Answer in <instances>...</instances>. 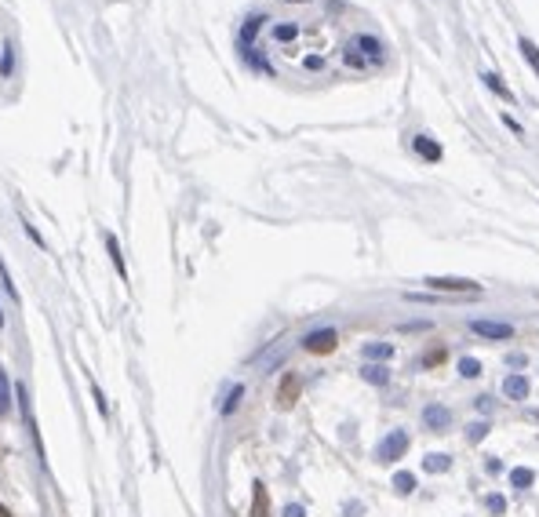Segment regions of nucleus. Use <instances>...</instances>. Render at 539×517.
Segmentation results:
<instances>
[{
	"label": "nucleus",
	"instance_id": "f257e3e1",
	"mask_svg": "<svg viewBox=\"0 0 539 517\" xmlns=\"http://www.w3.org/2000/svg\"><path fill=\"white\" fill-rule=\"evenodd\" d=\"M342 63L354 66V70H372L383 63V41L379 37H368V33H357L342 51Z\"/></svg>",
	"mask_w": 539,
	"mask_h": 517
},
{
	"label": "nucleus",
	"instance_id": "f03ea898",
	"mask_svg": "<svg viewBox=\"0 0 539 517\" xmlns=\"http://www.w3.org/2000/svg\"><path fill=\"white\" fill-rule=\"evenodd\" d=\"M404 452H408V434L404 430H390L383 441L375 444V459L379 463H394V459H401Z\"/></svg>",
	"mask_w": 539,
	"mask_h": 517
},
{
	"label": "nucleus",
	"instance_id": "7ed1b4c3",
	"mask_svg": "<svg viewBox=\"0 0 539 517\" xmlns=\"http://www.w3.org/2000/svg\"><path fill=\"white\" fill-rule=\"evenodd\" d=\"M335 346H339V331L335 328H317V331H310V336L303 339L306 353H332Z\"/></svg>",
	"mask_w": 539,
	"mask_h": 517
},
{
	"label": "nucleus",
	"instance_id": "20e7f679",
	"mask_svg": "<svg viewBox=\"0 0 539 517\" xmlns=\"http://www.w3.org/2000/svg\"><path fill=\"white\" fill-rule=\"evenodd\" d=\"M423 284H430L434 292H481L478 281H470V277H427Z\"/></svg>",
	"mask_w": 539,
	"mask_h": 517
},
{
	"label": "nucleus",
	"instance_id": "39448f33",
	"mask_svg": "<svg viewBox=\"0 0 539 517\" xmlns=\"http://www.w3.org/2000/svg\"><path fill=\"white\" fill-rule=\"evenodd\" d=\"M423 427H427V430H437V434L449 430V427H452V412H449L445 405H427V408H423Z\"/></svg>",
	"mask_w": 539,
	"mask_h": 517
},
{
	"label": "nucleus",
	"instance_id": "423d86ee",
	"mask_svg": "<svg viewBox=\"0 0 539 517\" xmlns=\"http://www.w3.org/2000/svg\"><path fill=\"white\" fill-rule=\"evenodd\" d=\"M470 331H478L485 339H511L514 336V328L503 321H470Z\"/></svg>",
	"mask_w": 539,
	"mask_h": 517
},
{
	"label": "nucleus",
	"instance_id": "0eeeda50",
	"mask_svg": "<svg viewBox=\"0 0 539 517\" xmlns=\"http://www.w3.org/2000/svg\"><path fill=\"white\" fill-rule=\"evenodd\" d=\"M299 390H303L299 375H295V372H288V375L281 379V390H277V408H292V405H295V398H299Z\"/></svg>",
	"mask_w": 539,
	"mask_h": 517
},
{
	"label": "nucleus",
	"instance_id": "6e6552de",
	"mask_svg": "<svg viewBox=\"0 0 539 517\" xmlns=\"http://www.w3.org/2000/svg\"><path fill=\"white\" fill-rule=\"evenodd\" d=\"M528 390H532V383H528L525 375H518V372L503 379V393H506L511 401H525V398H528Z\"/></svg>",
	"mask_w": 539,
	"mask_h": 517
},
{
	"label": "nucleus",
	"instance_id": "1a4fd4ad",
	"mask_svg": "<svg viewBox=\"0 0 539 517\" xmlns=\"http://www.w3.org/2000/svg\"><path fill=\"white\" fill-rule=\"evenodd\" d=\"M251 517H270V496L259 481L251 484Z\"/></svg>",
	"mask_w": 539,
	"mask_h": 517
},
{
	"label": "nucleus",
	"instance_id": "9d476101",
	"mask_svg": "<svg viewBox=\"0 0 539 517\" xmlns=\"http://www.w3.org/2000/svg\"><path fill=\"white\" fill-rule=\"evenodd\" d=\"M412 146H416V154H419L423 161H441V146H437L430 135H416V139H412Z\"/></svg>",
	"mask_w": 539,
	"mask_h": 517
},
{
	"label": "nucleus",
	"instance_id": "9b49d317",
	"mask_svg": "<svg viewBox=\"0 0 539 517\" xmlns=\"http://www.w3.org/2000/svg\"><path fill=\"white\" fill-rule=\"evenodd\" d=\"M423 470H427V474H445V470H452V455H445V452L427 455V459H423Z\"/></svg>",
	"mask_w": 539,
	"mask_h": 517
},
{
	"label": "nucleus",
	"instance_id": "f8f14e48",
	"mask_svg": "<svg viewBox=\"0 0 539 517\" xmlns=\"http://www.w3.org/2000/svg\"><path fill=\"white\" fill-rule=\"evenodd\" d=\"M263 22H266V15H251V18L244 22V29H241V48H244V51L251 48V41H256V33L263 29Z\"/></svg>",
	"mask_w": 539,
	"mask_h": 517
},
{
	"label": "nucleus",
	"instance_id": "ddd939ff",
	"mask_svg": "<svg viewBox=\"0 0 539 517\" xmlns=\"http://www.w3.org/2000/svg\"><path fill=\"white\" fill-rule=\"evenodd\" d=\"M361 375H365V383H372V386H387V383H390L387 364H365Z\"/></svg>",
	"mask_w": 539,
	"mask_h": 517
},
{
	"label": "nucleus",
	"instance_id": "4468645a",
	"mask_svg": "<svg viewBox=\"0 0 539 517\" xmlns=\"http://www.w3.org/2000/svg\"><path fill=\"white\" fill-rule=\"evenodd\" d=\"M11 412V379H8V372L0 368V419H4Z\"/></svg>",
	"mask_w": 539,
	"mask_h": 517
},
{
	"label": "nucleus",
	"instance_id": "2eb2a0df",
	"mask_svg": "<svg viewBox=\"0 0 539 517\" xmlns=\"http://www.w3.org/2000/svg\"><path fill=\"white\" fill-rule=\"evenodd\" d=\"M106 252H110V259H113V266H117L120 277H128V270H124V255H120V245H117L113 233H106Z\"/></svg>",
	"mask_w": 539,
	"mask_h": 517
},
{
	"label": "nucleus",
	"instance_id": "dca6fc26",
	"mask_svg": "<svg viewBox=\"0 0 539 517\" xmlns=\"http://www.w3.org/2000/svg\"><path fill=\"white\" fill-rule=\"evenodd\" d=\"M365 357H368V361H387V357H394V346H390V343H368V346H365Z\"/></svg>",
	"mask_w": 539,
	"mask_h": 517
},
{
	"label": "nucleus",
	"instance_id": "f3484780",
	"mask_svg": "<svg viewBox=\"0 0 539 517\" xmlns=\"http://www.w3.org/2000/svg\"><path fill=\"white\" fill-rule=\"evenodd\" d=\"M394 489L401 492V496H412V492H416V474H394Z\"/></svg>",
	"mask_w": 539,
	"mask_h": 517
},
{
	"label": "nucleus",
	"instance_id": "a211bd4d",
	"mask_svg": "<svg viewBox=\"0 0 539 517\" xmlns=\"http://www.w3.org/2000/svg\"><path fill=\"white\" fill-rule=\"evenodd\" d=\"M459 375H463V379H478V375H481V361H478V357H463V361H459Z\"/></svg>",
	"mask_w": 539,
	"mask_h": 517
},
{
	"label": "nucleus",
	"instance_id": "6ab92c4d",
	"mask_svg": "<svg viewBox=\"0 0 539 517\" xmlns=\"http://www.w3.org/2000/svg\"><path fill=\"white\" fill-rule=\"evenodd\" d=\"M532 481H535V474H532L528 467H518V470H511V484H514V489H528Z\"/></svg>",
	"mask_w": 539,
	"mask_h": 517
},
{
	"label": "nucleus",
	"instance_id": "aec40b11",
	"mask_svg": "<svg viewBox=\"0 0 539 517\" xmlns=\"http://www.w3.org/2000/svg\"><path fill=\"white\" fill-rule=\"evenodd\" d=\"M485 437H488V422H470V427H466V441L478 444V441H485Z\"/></svg>",
	"mask_w": 539,
	"mask_h": 517
},
{
	"label": "nucleus",
	"instance_id": "412c9836",
	"mask_svg": "<svg viewBox=\"0 0 539 517\" xmlns=\"http://www.w3.org/2000/svg\"><path fill=\"white\" fill-rule=\"evenodd\" d=\"M273 37H277V41H295V37H299V26H295V22H284V26L273 29Z\"/></svg>",
	"mask_w": 539,
	"mask_h": 517
},
{
	"label": "nucleus",
	"instance_id": "4be33fe9",
	"mask_svg": "<svg viewBox=\"0 0 539 517\" xmlns=\"http://www.w3.org/2000/svg\"><path fill=\"white\" fill-rule=\"evenodd\" d=\"M0 284H4V292H8V295H11L15 302H19V288L11 284V273H8V266H4V259H0Z\"/></svg>",
	"mask_w": 539,
	"mask_h": 517
},
{
	"label": "nucleus",
	"instance_id": "5701e85b",
	"mask_svg": "<svg viewBox=\"0 0 539 517\" xmlns=\"http://www.w3.org/2000/svg\"><path fill=\"white\" fill-rule=\"evenodd\" d=\"M22 230H26V237H29V240H33V245H37V248H48V245H44V237H41V230H37L33 223H29L26 215H22Z\"/></svg>",
	"mask_w": 539,
	"mask_h": 517
},
{
	"label": "nucleus",
	"instance_id": "b1692460",
	"mask_svg": "<svg viewBox=\"0 0 539 517\" xmlns=\"http://www.w3.org/2000/svg\"><path fill=\"white\" fill-rule=\"evenodd\" d=\"M521 51H525V58H528V66L539 73V48H535L532 41H521Z\"/></svg>",
	"mask_w": 539,
	"mask_h": 517
},
{
	"label": "nucleus",
	"instance_id": "393cba45",
	"mask_svg": "<svg viewBox=\"0 0 539 517\" xmlns=\"http://www.w3.org/2000/svg\"><path fill=\"white\" fill-rule=\"evenodd\" d=\"M481 80H485V84H488V87H492V91H496V95H503V99H511V91H506V87H503V84H499V77H496V73H485V77H481Z\"/></svg>",
	"mask_w": 539,
	"mask_h": 517
},
{
	"label": "nucleus",
	"instance_id": "a878e982",
	"mask_svg": "<svg viewBox=\"0 0 539 517\" xmlns=\"http://www.w3.org/2000/svg\"><path fill=\"white\" fill-rule=\"evenodd\" d=\"M91 393H95V405H99L103 415H110V405H106V393L99 390V383H91Z\"/></svg>",
	"mask_w": 539,
	"mask_h": 517
},
{
	"label": "nucleus",
	"instance_id": "bb28decb",
	"mask_svg": "<svg viewBox=\"0 0 539 517\" xmlns=\"http://www.w3.org/2000/svg\"><path fill=\"white\" fill-rule=\"evenodd\" d=\"M241 393H244V386H234V390H230V398H226V405H223V412H226V415H230V412L237 408V401H241Z\"/></svg>",
	"mask_w": 539,
	"mask_h": 517
},
{
	"label": "nucleus",
	"instance_id": "cd10ccee",
	"mask_svg": "<svg viewBox=\"0 0 539 517\" xmlns=\"http://www.w3.org/2000/svg\"><path fill=\"white\" fill-rule=\"evenodd\" d=\"M11 70H15V44H8V48H4V70H0V73L8 77Z\"/></svg>",
	"mask_w": 539,
	"mask_h": 517
},
{
	"label": "nucleus",
	"instance_id": "c85d7f7f",
	"mask_svg": "<svg viewBox=\"0 0 539 517\" xmlns=\"http://www.w3.org/2000/svg\"><path fill=\"white\" fill-rule=\"evenodd\" d=\"M488 510H492V513H503V510H506L503 496H488Z\"/></svg>",
	"mask_w": 539,
	"mask_h": 517
},
{
	"label": "nucleus",
	"instance_id": "c756f323",
	"mask_svg": "<svg viewBox=\"0 0 539 517\" xmlns=\"http://www.w3.org/2000/svg\"><path fill=\"white\" fill-rule=\"evenodd\" d=\"M284 517H306V510L299 503H288V506H284Z\"/></svg>",
	"mask_w": 539,
	"mask_h": 517
},
{
	"label": "nucleus",
	"instance_id": "7c9ffc66",
	"mask_svg": "<svg viewBox=\"0 0 539 517\" xmlns=\"http://www.w3.org/2000/svg\"><path fill=\"white\" fill-rule=\"evenodd\" d=\"M0 517H11V510H8V506H0Z\"/></svg>",
	"mask_w": 539,
	"mask_h": 517
},
{
	"label": "nucleus",
	"instance_id": "2f4dec72",
	"mask_svg": "<svg viewBox=\"0 0 539 517\" xmlns=\"http://www.w3.org/2000/svg\"><path fill=\"white\" fill-rule=\"evenodd\" d=\"M288 4H306V0H288Z\"/></svg>",
	"mask_w": 539,
	"mask_h": 517
},
{
	"label": "nucleus",
	"instance_id": "473e14b6",
	"mask_svg": "<svg viewBox=\"0 0 539 517\" xmlns=\"http://www.w3.org/2000/svg\"><path fill=\"white\" fill-rule=\"evenodd\" d=\"M0 328H4V310H0Z\"/></svg>",
	"mask_w": 539,
	"mask_h": 517
}]
</instances>
